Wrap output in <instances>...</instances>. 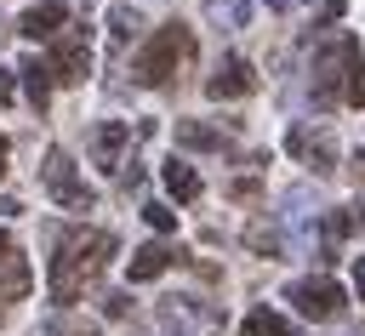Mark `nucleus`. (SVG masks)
Returning <instances> with one entry per match:
<instances>
[{
	"label": "nucleus",
	"instance_id": "aec40b11",
	"mask_svg": "<svg viewBox=\"0 0 365 336\" xmlns=\"http://www.w3.org/2000/svg\"><path fill=\"white\" fill-rule=\"evenodd\" d=\"M40 336H103L97 325H86V319H74V313H63V319H51Z\"/></svg>",
	"mask_w": 365,
	"mask_h": 336
},
{
	"label": "nucleus",
	"instance_id": "6ab92c4d",
	"mask_svg": "<svg viewBox=\"0 0 365 336\" xmlns=\"http://www.w3.org/2000/svg\"><path fill=\"white\" fill-rule=\"evenodd\" d=\"M342 103L365 108V57H354V63H348V74H342Z\"/></svg>",
	"mask_w": 365,
	"mask_h": 336
},
{
	"label": "nucleus",
	"instance_id": "c85d7f7f",
	"mask_svg": "<svg viewBox=\"0 0 365 336\" xmlns=\"http://www.w3.org/2000/svg\"><path fill=\"white\" fill-rule=\"evenodd\" d=\"M6 159H11V142H6V131H0V177H6Z\"/></svg>",
	"mask_w": 365,
	"mask_h": 336
},
{
	"label": "nucleus",
	"instance_id": "9d476101",
	"mask_svg": "<svg viewBox=\"0 0 365 336\" xmlns=\"http://www.w3.org/2000/svg\"><path fill=\"white\" fill-rule=\"evenodd\" d=\"M125 142H131V125H125V120H108V125L91 131V159H97L103 171H114L120 154H125Z\"/></svg>",
	"mask_w": 365,
	"mask_h": 336
},
{
	"label": "nucleus",
	"instance_id": "b1692460",
	"mask_svg": "<svg viewBox=\"0 0 365 336\" xmlns=\"http://www.w3.org/2000/svg\"><path fill=\"white\" fill-rule=\"evenodd\" d=\"M11 103H17V80H11V74H0V108H11Z\"/></svg>",
	"mask_w": 365,
	"mask_h": 336
},
{
	"label": "nucleus",
	"instance_id": "dca6fc26",
	"mask_svg": "<svg viewBox=\"0 0 365 336\" xmlns=\"http://www.w3.org/2000/svg\"><path fill=\"white\" fill-rule=\"evenodd\" d=\"M365 228V205H336L331 216H325V239H348V233H359Z\"/></svg>",
	"mask_w": 365,
	"mask_h": 336
},
{
	"label": "nucleus",
	"instance_id": "423d86ee",
	"mask_svg": "<svg viewBox=\"0 0 365 336\" xmlns=\"http://www.w3.org/2000/svg\"><path fill=\"white\" fill-rule=\"evenodd\" d=\"M285 148H291V159H302V165H314V171H331V165H336V142H331L325 125H291Z\"/></svg>",
	"mask_w": 365,
	"mask_h": 336
},
{
	"label": "nucleus",
	"instance_id": "393cba45",
	"mask_svg": "<svg viewBox=\"0 0 365 336\" xmlns=\"http://www.w3.org/2000/svg\"><path fill=\"white\" fill-rule=\"evenodd\" d=\"M228 194H234V199H251V194H257V182H251V177H240V182H228Z\"/></svg>",
	"mask_w": 365,
	"mask_h": 336
},
{
	"label": "nucleus",
	"instance_id": "ddd939ff",
	"mask_svg": "<svg viewBox=\"0 0 365 336\" xmlns=\"http://www.w3.org/2000/svg\"><path fill=\"white\" fill-rule=\"evenodd\" d=\"M160 177H165V194H171V199H182V205H188V199H200V171H194L188 159H165V171H160Z\"/></svg>",
	"mask_w": 365,
	"mask_h": 336
},
{
	"label": "nucleus",
	"instance_id": "9b49d317",
	"mask_svg": "<svg viewBox=\"0 0 365 336\" xmlns=\"http://www.w3.org/2000/svg\"><path fill=\"white\" fill-rule=\"evenodd\" d=\"M160 319H165V325H182L188 336H200V330H217V308H194L188 296H165Z\"/></svg>",
	"mask_w": 365,
	"mask_h": 336
},
{
	"label": "nucleus",
	"instance_id": "a211bd4d",
	"mask_svg": "<svg viewBox=\"0 0 365 336\" xmlns=\"http://www.w3.org/2000/svg\"><path fill=\"white\" fill-rule=\"evenodd\" d=\"M137 28H143V17H137L131 6H108V40H114V46L137 40Z\"/></svg>",
	"mask_w": 365,
	"mask_h": 336
},
{
	"label": "nucleus",
	"instance_id": "a878e982",
	"mask_svg": "<svg viewBox=\"0 0 365 336\" xmlns=\"http://www.w3.org/2000/svg\"><path fill=\"white\" fill-rule=\"evenodd\" d=\"M354 290H359V302H365V256L354 262Z\"/></svg>",
	"mask_w": 365,
	"mask_h": 336
},
{
	"label": "nucleus",
	"instance_id": "2f4dec72",
	"mask_svg": "<svg viewBox=\"0 0 365 336\" xmlns=\"http://www.w3.org/2000/svg\"><path fill=\"white\" fill-rule=\"evenodd\" d=\"M0 40H6V28H0Z\"/></svg>",
	"mask_w": 365,
	"mask_h": 336
},
{
	"label": "nucleus",
	"instance_id": "6e6552de",
	"mask_svg": "<svg viewBox=\"0 0 365 336\" xmlns=\"http://www.w3.org/2000/svg\"><path fill=\"white\" fill-rule=\"evenodd\" d=\"M68 28V0H40V6H29L23 17H17V34L23 40H51V34H63Z\"/></svg>",
	"mask_w": 365,
	"mask_h": 336
},
{
	"label": "nucleus",
	"instance_id": "0eeeda50",
	"mask_svg": "<svg viewBox=\"0 0 365 336\" xmlns=\"http://www.w3.org/2000/svg\"><path fill=\"white\" fill-rule=\"evenodd\" d=\"M245 91H257V68H251L245 57H222L217 74L205 80V97H211V103H228V97H245Z\"/></svg>",
	"mask_w": 365,
	"mask_h": 336
},
{
	"label": "nucleus",
	"instance_id": "f3484780",
	"mask_svg": "<svg viewBox=\"0 0 365 336\" xmlns=\"http://www.w3.org/2000/svg\"><path fill=\"white\" fill-rule=\"evenodd\" d=\"M205 17H211L217 28H245V17H251V0H205Z\"/></svg>",
	"mask_w": 365,
	"mask_h": 336
},
{
	"label": "nucleus",
	"instance_id": "39448f33",
	"mask_svg": "<svg viewBox=\"0 0 365 336\" xmlns=\"http://www.w3.org/2000/svg\"><path fill=\"white\" fill-rule=\"evenodd\" d=\"M51 74L63 85H80L91 74V28H63L57 46H51Z\"/></svg>",
	"mask_w": 365,
	"mask_h": 336
},
{
	"label": "nucleus",
	"instance_id": "cd10ccee",
	"mask_svg": "<svg viewBox=\"0 0 365 336\" xmlns=\"http://www.w3.org/2000/svg\"><path fill=\"white\" fill-rule=\"evenodd\" d=\"M348 171H354V177L365 182V154H354V159H348Z\"/></svg>",
	"mask_w": 365,
	"mask_h": 336
},
{
	"label": "nucleus",
	"instance_id": "4468645a",
	"mask_svg": "<svg viewBox=\"0 0 365 336\" xmlns=\"http://www.w3.org/2000/svg\"><path fill=\"white\" fill-rule=\"evenodd\" d=\"M177 142H182V148H205V154H217L228 137H222L217 125H200V120H177Z\"/></svg>",
	"mask_w": 365,
	"mask_h": 336
},
{
	"label": "nucleus",
	"instance_id": "bb28decb",
	"mask_svg": "<svg viewBox=\"0 0 365 336\" xmlns=\"http://www.w3.org/2000/svg\"><path fill=\"white\" fill-rule=\"evenodd\" d=\"M11 251H17V239H11V233H6V228H0V262H6V256H11Z\"/></svg>",
	"mask_w": 365,
	"mask_h": 336
},
{
	"label": "nucleus",
	"instance_id": "f257e3e1",
	"mask_svg": "<svg viewBox=\"0 0 365 336\" xmlns=\"http://www.w3.org/2000/svg\"><path fill=\"white\" fill-rule=\"evenodd\" d=\"M114 251H120V239L108 228H63L57 233V256H51V302L74 308L97 285V273L108 268Z\"/></svg>",
	"mask_w": 365,
	"mask_h": 336
},
{
	"label": "nucleus",
	"instance_id": "20e7f679",
	"mask_svg": "<svg viewBox=\"0 0 365 336\" xmlns=\"http://www.w3.org/2000/svg\"><path fill=\"white\" fill-rule=\"evenodd\" d=\"M285 296H291V308H297L302 319H314V325L336 319V313H342V302H348V296H342V285H336V279H325V273H319V279H297Z\"/></svg>",
	"mask_w": 365,
	"mask_h": 336
},
{
	"label": "nucleus",
	"instance_id": "1a4fd4ad",
	"mask_svg": "<svg viewBox=\"0 0 365 336\" xmlns=\"http://www.w3.org/2000/svg\"><path fill=\"white\" fill-rule=\"evenodd\" d=\"M171 262H177V251H171V245H160V239H148V245H137V251H131L125 279H131V285H148V279H160Z\"/></svg>",
	"mask_w": 365,
	"mask_h": 336
},
{
	"label": "nucleus",
	"instance_id": "7ed1b4c3",
	"mask_svg": "<svg viewBox=\"0 0 365 336\" xmlns=\"http://www.w3.org/2000/svg\"><path fill=\"white\" fill-rule=\"evenodd\" d=\"M40 182H46V194L57 199V205H68V211H91L97 205V194L80 182V165L63 154V148H46V165H40Z\"/></svg>",
	"mask_w": 365,
	"mask_h": 336
},
{
	"label": "nucleus",
	"instance_id": "f8f14e48",
	"mask_svg": "<svg viewBox=\"0 0 365 336\" xmlns=\"http://www.w3.org/2000/svg\"><path fill=\"white\" fill-rule=\"evenodd\" d=\"M51 80H57V74H51L46 63H23V68H17V85H23V97H29L34 114H46V103H51Z\"/></svg>",
	"mask_w": 365,
	"mask_h": 336
},
{
	"label": "nucleus",
	"instance_id": "5701e85b",
	"mask_svg": "<svg viewBox=\"0 0 365 336\" xmlns=\"http://www.w3.org/2000/svg\"><path fill=\"white\" fill-rule=\"evenodd\" d=\"M103 313H108V319H125V313H131V296H125V290H108V296H103Z\"/></svg>",
	"mask_w": 365,
	"mask_h": 336
},
{
	"label": "nucleus",
	"instance_id": "2eb2a0df",
	"mask_svg": "<svg viewBox=\"0 0 365 336\" xmlns=\"http://www.w3.org/2000/svg\"><path fill=\"white\" fill-rule=\"evenodd\" d=\"M240 336H291V319H279L274 308H251L245 325H240Z\"/></svg>",
	"mask_w": 365,
	"mask_h": 336
},
{
	"label": "nucleus",
	"instance_id": "7c9ffc66",
	"mask_svg": "<svg viewBox=\"0 0 365 336\" xmlns=\"http://www.w3.org/2000/svg\"><path fill=\"white\" fill-rule=\"evenodd\" d=\"M262 6H268V11H291L297 0H262Z\"/></svg>",
	"mask_w": 365,
	"mask_h": 336
},
{
	"label": "nucleus",
	"instance_id": "4be33fe9",
	"mask_svg": "<svg viewBox=\"0 0 365 336\" xmlns=\"http://www.w3.org/2000/svg\"><path fill=\"white\" fill-rule=\"evenodd\" d=\"M245 245L262 251V256H274V251H279V233H274L268 222H251V228H245Z\"/></svg>",
	"mask_w": 365,
	"mask_h": 336
},
{
	"label": "nucleus",
	"instance_id": "f03ea898",
	"mask_svg": "<svg viewBox=\"0 0 365 336\" xmlns=\"http://www.w3.org/2000/svg\"><path fill=\"white\" fill-rule=\"evenodd\" d=\"M188 57H194V28H188V23H165V28H154V40L137 51L131 74H137L143 85H165Z\"/></svg>",
	"mask_w": 365,
	"mask_h": 336
},
{
	"label": "nucleus",
	"instance_id": "c756f323",
	"mask_svg": "<svg viewBox=\"0 0 365 336\" xmlns=\"http://www.w3.org/2000/svg\"><path fill=\"white\" fill-rule=\"evenodd\" d=\"M17 211H23L17 199H0V216H17Z\"/></svg>",
	"mask_w": 365,
	"mask_h": 336
},
{
	"label": "nucleus",
	"instance_id": "412c9836",
	"mask_svg": "<svg viewBox=\"0 0 365 336\" xmlns=\"http://www.w3.org/2000/svg\"><path fill=\"white\" fill-rule=\"evenodd\" d=\"M143 222H148L154 233H171V228H177V211L160 205V199H148V205H143Z\"/></svg>",
	"mask_w": 365,
	"mask_h": 336
}]
</instances>
